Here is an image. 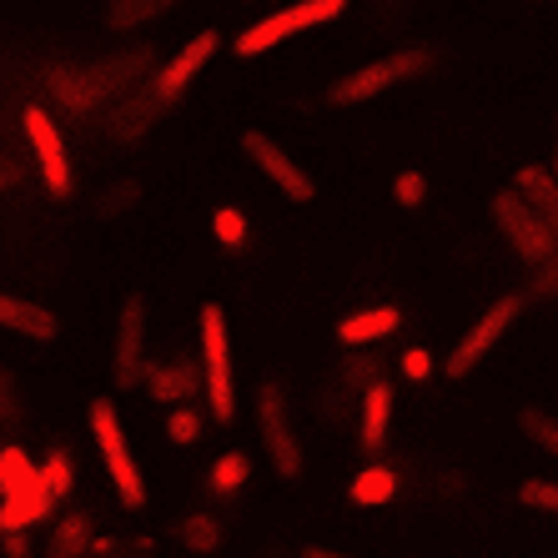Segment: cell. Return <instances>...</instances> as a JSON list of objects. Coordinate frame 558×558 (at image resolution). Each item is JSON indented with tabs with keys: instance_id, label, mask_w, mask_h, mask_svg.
<instances>
[{
	"instance_id": "4dcf8cb0",
	"label": "cell",
	"mask_w": 558,
	"mask_h": 558,
	"mask_svg": "<svg viewBox=\"0 0 558 558\" xmlns=\"http://www.w3.org/2000/svg\"><path fill=\"white\" fill-rule=\"evenodd\" d=\"M167 438L177 442V448H192V442L202 438V413H196L192 403L171 408V413H167Z\"/></svg>"
},
{
	"instance_id": "5bb4252c",
	"label": "cell",
	"mask_w": 558,
	"mask_h": 558,
	"mask_svg": "<svg viewBox=\"0 0 558 558\" xmlns=\"http://www.w3.org/2000/svg\"><path fill=\"white\" fill-rule=\"evenodd\" d=\"M161 111H167V101H161L151 86H136V92H126L117 106H111L106 131H111V142H142L146 131L161 121Z\"/></svg>"
},
{
	"instance_id": "6da1fadb",
	"label": "cell",
	"mask_w": 558,
	"mask_h": 558,
	"mask_svg": "<svg viewBox=\"0 0 558 558\" xmlns=\"http://www.w3.org/2000/svg\"><path fill=\"white\" fill-rule=\"evenodd\" d=\"M151 71H156V51L151 46H136V51H117V56H106V61L51 65L40 86H46V101H51L56 117H96L101 106L136 92Z\"/></svg>"
},
{
	"instance_id": "cb8c5ba5",
	"label": "cell",
	"mask_w": 558,
	"mask_h": 558,
	"mask_svg": "<svg viewBox=\"0 0 558 558\" xmlns=\"http://www.w3.org/2000/svg\"><path fill=\"white\" fill-rule=\"evenodd\" d=\"M177 544L192 548V554H217L221 548V523L211 519V513H186V519H177Z\"/></svg>"
},
{
	"instance_id": "603a6c76",
	"label": "cell",
	"mask_w": 558,
	"mask_h": 558,
	"mask_svg": "<svg viewBox=\"0 0 558 558\" xmlns=\"http://www.w3.org/2000/svg\"><path fill=\"white\" fill-rule=\"evenodd\" d=\"M252 478V458L247 453H221L217 463L207 468V494L211 498H236Z\"/></svg>"
},
{
	"instance_id": "2e32d148",
	"label": "cell",
	"mask_w": 558,
	"mask_h": 558,
	"mask_svg": "<svg viewBox=\"0 0 558 558\" xmlns=\"http://www.w3.org/2000/svg\"><path fill=\"white\" fill-rule=\"evenodd\" d=\"M61 498L46 488V478H31L26 488H15V494H0V533L11 529H36V523L51 519V508Z\"/></svg>"
},
{
	"instance_id": "d6986e66",
	"label": "cell",
	"mask_w": 558,
	"mask_h": 558,
	"mask_svg": "<svg viewBox=\"0 0 558 558\" xmlns=\"http://www.w3.org/2000/svg\"><path fill=\"white\" fill-rule=\"evenodd\" d=\"M513 186L529 196V207L558 232V171L544 167V161H529V167L513 171Z\"/></svg>"
},
{
	"instance_id": "7a4b0ae2",
	"label": "cell",
	"mask_w": 558,
	"mask_h": 558,
	"mask_svg": "<svg viewBox=\"0 0 558 558\" xmlns=\"http://www.w3.org/2000/svg\"><path fill=\"white\" fill-rule=\"evenodd\" d=\"M433 65H438V51H428V46H398V51L348 71V76L332 86V106H363V101H373V96L392 92V86H403V81L428 76Z\"/></svg>"
},
{
	"instance_id": "d6a6232c",
	"label": "cell",
	"mask_w": 558,
	"mask_h": 558,
	"mask_svg": "<svg viewBox=\"0 0 558 558\" xmlns=\"http://www.w3.org/2000/svg\"><path fill=\"white\" fill-rule=\"evenodd\" d=\"M519 504L523 508H538V513H558V483H548V478L519 483Z\"/></svg>"
},
{
	"instance_id": "44dd1931",
	"label": "cell",
	"mask_w": 558,
	"mask_h": 558,
	"mask_svg": "<svg viewBox=\"0 0 558 558\" xmlns=\"http://www.w3.org/2000/svg\"><path fill=\"white\" fill-rule=\"evenodd\" d=\"M348 498H352L357 508H383V504H392V498H398V473H392L388 463L357 468V473H352V483H348Z\"/></svg>"
},
{
	"instance_id": "ba28073f",
	"label": "cell",
	"mask_w": 558,
	"mask_h": 558,
	"mask_svg": "<svg viewBox=\"0 0 558 558\" xmlns=\"http://www.w3.org/2000/svg\"><path fill=\"white\" fill-rule=\"evenodd\" d=\"M257 438L267 448V463H272L277 478H298L302 473V442L292 428V408H287V392L277 383H262L257 388Z\"/></svg>"
},
{
	"instance_id": "9c48e42d",
	"label": "cell",
	"mask_w": 558,
	"mask_h": 558,
	"mask_svg": "<svg viewBox=\"0 0 558 558\" xmlns=\"http://www.w3.org/2000/svg\"><path fill=\"white\" fill-rule=\"evenodd\" d=\"M519 312H523V298H498L494 307L483 312L478 323H473V327L463 332V338H458V348L448 352V363H442V373H448V377H468L473 367L483 363V357H488V352L498 348V338H504L508 327L519 323Z\"/></svg>"
},
{
	"instance_id": "e575fe53",
	"label": "cell",
	"mask_w": 558,
	"mask_h": 558,
	"mask_svg": "<svg viewBox=\"0 0 558 558\" xmlns=\"http://www.w3.org/2000/svg\"><path fill=\"white\" fill-rule=\"evenodd\" d=\"M529 292L533 298H558V247L538 267H529Z\"/></svg>"
},
{
	"instance_id": "f546056e",
	"label": "cell",
	"mask_w": 558,
	"mask_h": 558,
	"mask_svg": "<svg viewBox=\"0 0 558 558\" xmlns=\"http://www.w3.org/2000/svg\"><path fill=\"white\" fill-rule=\"evenodd\" d=\"M377 367H383V363H377L373 352L348 348V357H342V383H348V388H357V392H367V388L377 383V377H383Z\"/></svg>"
},
{
	"instance_id": "5b68a950",
	"label": "cell",
	"mask_w": 558,
	"mask_h": 558,
	"mask_svg": "<svg viewBox=\"0 0 558 558\" xmlns=\"http://www.w3.org/2000/svg\"><path fill=\"white\" fill-rule=\"evenodd\" d=\"M92 438L101 448V463H106V478L117 488L121 508H142L146 504V478H142V463L131 458V442H126V428H121L117 408L96 398L92 403Z\"/></svg>"
},
{
	"instance_id": "d4e9b609",
	"label": "cell",
	"mask_w": 558,
	"mask_h": 558,
	"mask_svg": "<svg viewBox=\"0 0 558 558\" xmlns=\"http://www.w3.org/2000/svg\"><path fill=\"white\" fill-rule=\"evenodd\" d=\"M31 478H40V463H31L26 448L5 442V448H0V494H15V488H26Z\"/></svg>"
},
{
	"instance_id": "8d00e7d4",
	"label": "cell",
	"mask_w": 558,
	"mask_h": 558,
	"mask_svg": "<svg viewBox=\"0 0 558 558\" xmlns=\"http://www.w3.org/2000/svg\"><path fill=\"white\" fill-rule=\"evenodd\" d=\"M398 367H403L408 383H428L433 367H438V363H433V352H428V348H408L403 357H398Z\"/></svg>"
},
{
	"instance_id": "ffe728a7",
	"label": "cell",
	"mask_w": 558,
	"mask_h": 558,
	"mask_svg": "<svg viewBox=\"0 0 558 558\" xmlns=\"http://www.w3.org/2000/svg\"><path fill=\"white\" fill-rule=\"evenodd\" d=\"M96 544V523L92 513H81V508H65L61 519L51 523V544H46V554L51 558H86Z\"/></svg>"
},
{
	"instance_id": "8992f818",
	"label": "cell",
	"mask_w": 558,
	"mask_h": 558,
	"mask_svg": "<svg viewBox=\"0 0 558 558\" xmlns=\"http://www.w3.org/2000/svg\"><path fill=\"white\" fill-rule=\"evenodd\" d=\"M21 131H26L31 161H36L46 192H51L56 202H65V196L76 192V177H71V151H65V131L56 126V111L31 101L26 111H21Z\"/></svg>"
},
{
	"instance_id": "8fae6325",
	"label": "cell",
	"mask_w": 558,
	"mask_h": 558,
	"mask_svg": "<svg viewBox=\"0 0 558 558\" xmlns=\"http://www.w3.org/2000/svg\"><path fill=\"white\" fill-rule=\"evenodd\" d=\"M111 377H117V388L146 383V298H126V307H121V317H117Z\"/></svg>"
},
{
	"instance_id": "484cf974",
	"label": "cell",
	"mask_w": 558,
	"mask_h": 558,
	"mask_svg": "<svg viewBox=\"0 0 558 558\" xmlns=\"http://www.w3.org/2000/svg\"><path fill=\"white\" fill-rule=\"evenodd\" d=\"M519 428H523V438H529L533 448H544V453L558 463V417L554 413H544V408H523Z\"/></svg>"
},
{
	"instance_id": "60d3db41",
	"label": "cell",
	"mask_w": 558,
	"mask_h": 558,
	"mask_svg": "<svg viewBox=\"0 0 558 558\" xmlns=\"http://www.w3.org/2000/svg\"><path fill=\"white\" fill-rule=\"evenodd\" d=\"M554 171H558V151H554Z\"/></svg>"
},
{
	"instance_id": "4316f807",
	"label": "cell",
	"mask_w": 558,
	"mask_h": 558,
	"mask_svg": "<svg viewBox=\"0 0 558 558\" xmlns=\"http://www.w3.org/2000/svg\"><path fill=\"white\" fill-rule=\"evenodd\" d=\"M136 202H142V182L121 177V182H111L101 196H96V217H101V221H117V217H126Z\"/></svg>"
},
{
	"instance_id": "83f0119b",
	"label": "cell",
	"mask_w": 558,
	"mask_h": 558,
	"mask_svg": "<svg viewBox=\"0 0 558 558\" xmlns=\"http://www.w3.org/2000/svg\"><path fill=\"white\" fill-rule=\"evenodd\" d=\"M40 478H46V488L56 498H71V488H76V458L65 453V448H51L46 463H40Z\"/></svg>"
},
{
	"instance_id": "e0dca14e",
	"label": "cell",
	"mask_w": 558,
	"mask_h": 558,
	"mask_svg": "<svg viewBox=\"0 0 558 558\" xmlns=\"http://www.w3.org/2000/svg\"><path fill=\"white\" fill-rule=\"evenodd\" d=\"M398 327H403V307H392V302H383V307H357L338 323V342L342 348H373V342L392 338Z\"/></svg>"
},
{
	"instance_id": "ac0fdd59",
	"label": "cell",
	"mask_w": 558,
	"mask_h": 558,
	"mask_svg": "<svg viewBox=\"0 0 558 558\" xmlns=\"http://www.w3.org/2000/svg\"><path fill=\"white\" fill-rule=\"evenodd\" d=\"M0 327L15 332V338H31V342H56L61 338V323H56L51 307L26 302V298H11V292H0Z\"/></svg>"
},
{
	"instance_id": "277c9868",
	"label": "cell",
	"mask_w": 558,
	"mask_h": 558,
	"mask_svg": "<svg viewBox=\"0 0 558 558\" xmlns=\"http://www.w3.org/2000/svg\"><path fill=\"white\" fill-rule=\"evenodd\" d=\"M202 373H207V408L217 423L236 417V373H232V332L221 302H202Z\"/></svg>"
},
{
	"instance_id": "836d02e7",
	"label": "cell",
	"mask_w": 558,
	"mask_h": 558,
	"mask_svg": "<svg viewBox=\"0 0 558 558\" xmlns=\"http://www.w3.org/2000/svg\"><path fill=\"white\" fill-rule=\"evenodd\" d=\"M392 202H398V207H423V202H428V177H423V171H398Z\"/></svg>"
},
{
	"instance_id": "f1b7e54d",
	"label": "cell",
	"mask_w": 558,
	"mask_h": 558,
	"mask_svg": "<svg viewBox=\"0 0 558 558\" xmlns=\"http://www.w3.org/2000/svg\"><path fill=\"white\" fill-rule=\"evenodd\" d=\"M211 232H217V242L227 252H247L252 227H247V217H242L236 207H217V217H211Z\"/></svg>"
},
{
	"instance_id": "74e56055",
	"label": "cell",
	"mask_w": 558,
	"mask_h": 558,
	"mask_svg": "<svg viewBox=\"0 0 558 558\" xmlns=\"http://www.w3.org/2000/svg\"><path fill=\"white\" fill-rule=\"evenodd\" d=\"M0 548H5V558H31V533L26 529L0 533Z\"/></svg>"
},
{
	"instance_id": "52a82bcc",
	"label": "cell",
	"mask_w": 558,
	"mask_h": 558,
	"mask_svg": "<svg viewBox=\"0 0 558 558\" xmlns=\"http://www.w3.org/2000/svg\"><path fill=\"white\" fill-rule=\"evenodd\" d=\"M494 221H498V232H504V242L513 247V257H519L523 267H538V262L558 247V232L529 207V196H523L519 186H504V192L494 196Z\"/></svg>"
},
{
	"instance_id": "4fadbf2b",
	"label": "cell",
	"mask_w": 558,
	"mask_h": 558,
	"mask_svg": "<svg viewBox=\"0 0 558 558\" xmlns=\"http://www.w3.org/2000/svg\"><path fill=\"white\" fill-rule=\"evenodd\" d=\"M196 392H207V373H202V363L171 357V363L146 367V398H151V403L182 408V403H192Z\"/></svg>"
},
{
	"instance_id": "7c38bea8",
	"label": "cell",
	"mask_w": 558,
	"mask_h": 558,
	"mask_svg": "<svg viewBox=\"0 0 558 558\" xmlns=\"http://www.w3.org/2000/svg\"><path fill=\"white\" fill-rule=\"evenodd\" d=\"M217 46H221V31L217 26H207V31H196L192 40H186L182 51L171 56L167 65H156L151 76H146V86H151L156 96H161V101H177V96L186 92V86H192L196 76H202V65L211 61V56H217Z\"/></svg>"
},
{
	"instance_id": "9a60e30c",
	"label": "cell",
	"mask_w": 558,
	"mask_h": 558,
	"mask_svg": "<svg viewBox=\"0 0 558 558\" xmlns=\"http://www.w3.org/2000/svg\"><path fill=\"white\" fill-rule=\"evenodd\" d=\"M392 403H398V392H392L388 377H377L373 388L363 392V408H357V442H363L367 458H383V453H388Z\"/></svg>"
},
{
	"instance_id": "30bf717a",
	"label": "cell",
	"mask_w": 558,
	"mask_h": 558,
	"mask_svg": "<svg viewBox=\"0 0 558 558\" xmlns=\"http://www.w3.org/2000/svg\"><path fill=\"white\" fill-rule=\"evenodd\" d=\"M242 151H247V161L277 186V192L287 196V202H312V196H317L312 177L282 151V146L272 142V136H267V131H247V136H242Z\"/></svg>"
},
{
	"instance_id": "1f68e13d",
	"label": "cell",
	"mask_w": 558,
	"mask_h": 558,
	"mask_svg": "<svg viewBox=\"0 0 558 558\" xmlns=\"http://www.w3.org/2000/svg\"><path fill=\"white\" fill-rule=\"evenodd\" d=\"M92 554H96V558H146V554H151V538H121V533H96Z\"/></svg>"
},
{
	"instance_id": "f35d334b",
	"label": "cell",
	"mask_w": 558,
	"mask_h": 558,
	"mask_svg": "<svg viewBox=\"0 0 558 558\" xmlns=\"http://www.w3.org/2000/svg\"><path fill=\"white\" fill-rule=\"evenodd\" d=\"M21 177H26V167H21V161H11V156H0V192L21 186Z\"/></svg>"
},
{
	"instance_id": "7402d4cb",
	"label": "cell",
	"mask_w": 558,
	"mask_h": 558,
	"mask_svg": "<svg viewBox=\"0 0 558 558\" xmlns=\"http://www.w3.org/2000/svg\"><path fill=\"white\" fill-rule=\"evenodd\" d=\"M182 0H106V31H136L146 21H161Z\"/></svg>"
},
{
	"instance_id": "d590c367",
	"label": "cell",
	"mask_w": 558,
	"mask_h": 558,
	"mask_svg": "<svg viewBox=\"0 0 558 558\" xmlns=\"http://www.w3.org/2000/svg\"><path fill=\"white\" fill-rule=\"evenodd\" d=\"M21 423V392H15V377L0 367V428H15Z\"/></svg>"
},
{
	"instance_id": "3957f363",
	"label": "cell",
	"mask_w": 558,
	"mask_h": 558,
	"mask_svg": "<svg viewBox=\"0 0 558 558\" xmlns=\"http://www.w3.org/2000/svg\"><path fill=\"white\" fill-rule=\"evenodd\" d=\"M342 11H348V0H292V5H277L272 15H262L257 26H247L242 36L232 40V51L242 56V61H252V56H267V51H277L282 40L302 36V31L338 21Z\"/></svg>"
},
{
	"instance_id": "ab89813d",
	"label": "cell",
	"mask_w": 558,
	"mask_h": 558,
	"mask_svg": "<svg viewBox=\"0 0 558 558\" xmlns=\"http://www.w3.org/2000/svg\"><path fill=\"white\" fill-rule=\"evenodd\" d=\"M298 558H348V554H338V548H317V544H312V548H302Z\"/></svg>"
}]
</instances>
